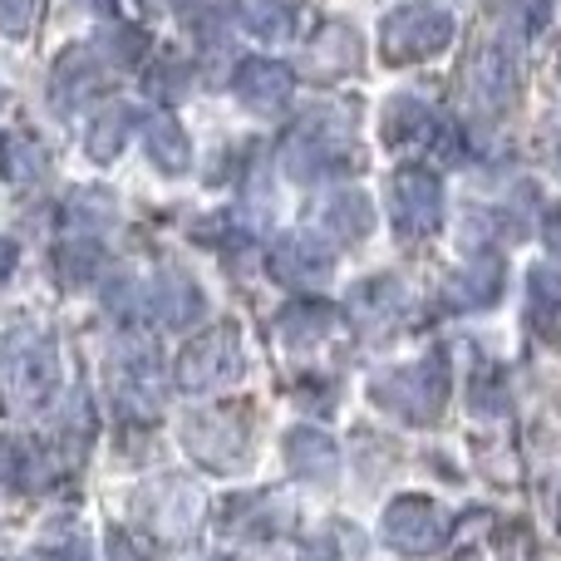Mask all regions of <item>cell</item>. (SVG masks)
<instances>
[{"instance_id":"6da1fadb","label":"cell","mask_w":561,"mask_h":561,"mask_svg":"<svg viewBox=\"0 0 561 561\" xmlns=\"http://www.w3.org/2000/svg\"><path fill=\"white\" fill-rule=\"evenodd\" d=\"M59 350L39 330H10L0 350V394L10 414H35L59 394Z\"/></svg>"},{"instance_id":"7a4b0ae2","label":"cell","mask_w":561,"mask_h":561,"mask_svg":"<svg viewBox=\"0 0 561 561\" xmlns=\"http://www.w3.org/2000/svg\"><path fill=\"white\" fill-rule=\"evenodd\" d=\"M369 399L385 404L389 414L399 419H414V424H434L438 409L448 399V359L438 355H424L419 365H399V369H379L369 379Z\"/></svg>"},{"instance_id":"3957f363","label":"cell","mask_w":561,"mask_h":561,"mask_svg":"<svg viewBox=\"0 0 561 561\" xmlns=\"http://www.w3.org/2000/svg\"><path fill=\"white\" fill-rule=\"evenodd\" d=\"M454 45V15L438 5H399L389 10L385 30H379V49L389 65H414V59H434Z\"/></svg>"},{"instance_id":"277c9868","label":"cell","mask_w":561,"mask_h":561,"mask_svg":"<svg viewBox=\"0 0 561 561\" xmlns=\"http://www.w3.org/2000/svg\"><path fill=\"white\" fill-rule=\"evenodd\" d=\"M237 375H242V345H237V330H227V325L193 340L173 365V379L183 394H203V389L232 385Z\"/></svg>"},{"instance_id":"5b68a950","label":"cell","mask_w":561,"mask_h":561,"mask_svg":"<svg viewBox=\"0 0 561 561\" xmlns=\"http://www.w3.org/2000/svg\"><path fill=\"white\" fill-rule=\"evenodd\" d=\"M389 207L399 237H428L444 222V183L428 168H399L389 183Z\"/></svg>"},{"instance_id":"8992f818","label":"cell","mask_w":561,"mask_h":561,"mask_svg":"<svg viewBox=\"0 0 561 561\" xmlns=\"http://www.w3.org/2000/svg\"><path fill=\"white\" fill-rule=\"evenodd\" d=\"M444 533H448L444 513H438L428 497H419V493H404V497H394V503L385 507V542L394 547V552H404V557L438 552V547H444Z\"/></svg>"},{"instance_id":"52a82bcc","label":"cell","mask_w":561,"mask_h":561,"mask_svg":"<svg viewBox=\"0 0 561 561\" xmlns=\"http://www.w3.org/2000/svg\"><path fill=\"white\" fill-rule=\"evenodd\" d=\"M183 448L197 458L203 468H237L247 454V424H237V414H193L183 424Z\"/></svg>"},{"instance_id":"ba28073f","label":"cell","mask_w":561,"mask_h":561,"mask_svg":"<svg viewBox=\"0 0 561 561\" xmlns=\"http://www.w3.org/2000/svg\"><path fill=\"white\" fill-rule=\"evenodd\" d=\"M463 89H468V99H473V108L497 114V108H507L517 94V59L507 55L503 45H478V55L468 59V69H463Z\"/></svg>"},{"instance_id":"9c48e42d","label":"cell","mask_w":561,"mask_h":561,"mask_svg":"<svg viewBox=\"0 0 561 561\" xmlns=\"http://www.w3.org/2000/svg\"><path fill=\"white\" fill-rule=\"evenodd\" d=\"M99 89H104V59L84 45H69L49 69V99L59 114H75L79 104L99 99Z\"/></svg>"},{"instance_id":"30bf717a","label":"cell","mask_w":561,"mask_h":561,"mask_svg":"<svg viewBox=\"0 0 561 561\" xmlns=\"http://www.w3.org/2000/svg\"><path fill=\"white\" fill-rule=\"evenodd\" d=\"M316 227L325 232V242H335V247L365 242L369 227H375V207H369L365 193H355V187H340V193H330L325 203L316 207Z\"/></svg>"},{"instance_id":"8fae6325","label":"cell","mask_w":561,"mask_h":561,"mask_svg":"<svg viewBox=\"0 0 561 561\" xmlns=\"http://www.w3.org/2000/svg\"><path fill=\"white\" fill-rule=\"evenodd\" d=\"M232 89L247 108H256V114H276V108L290 99V89H296V75H290L280 59H247V65L237 69Z\"/></svg>"},{"instance_id":"7c38bea8","label":"cell","mask_w":561,"mask_h":561,"mask_svg":"<svg viewBox=\"0 0 561 561\" xmlns=\"http://www.w3.org/2000/svg\"><path fill=\"white\" fill-rule=\"evenodd\" d=\"M266 262H272L276 280H286V286L300 290V286H320V280L330 276V266H335V256H330L316 237H280Z\"/></svg>"},{"instance_id":"4fadbf2b","label":"cell","mask_w":561,"mask_h":561,"mask_svg":"<svg viewBox=\"0 0 561 561\" xmlns=\"http://www.w3.org/2000/svg\"><path fill=\"white\" fill-rule=\"evenodd\" d=\"M153 497L158 503H148V523H153V533L163 542H183V537L197 533V523H203V493L197 488L163 483Z\"/></svg>"},{"instance_id":"5bb4252c","label":"cell","mask_w":561,"mask_h":561,"mask_svg":"<svg viewBox=\"0 0 561 561\" xmlns=\"http://www.w3.org/2000/svg\"><path fill=\"white\" fill-rule=\"evenodd\" d=\"M280 448H286L290 473L306 478V483H330V478L340 473V448H335V438L320 434V428H310V424L290 428Z\"/></svg>"},{"instance_id":"9a60e30c","label":"cell","mask_w":561,"mask_h":561,"mask_svg":"<svg viewBox=\"0 0 561 561\" xmlns=\"http://www.w3.org/2000/svg\"><path fill=\"white\" fill-rule=\"evenodd\" d=\"M138 138H144L148 158H153V168H163V173H187V163H193V144H187L183 124H178L168 108H153V114L138 118Z\"/></svg>"},{"instance_id":"2e32d148","label":"cell","mask_w":561,"mask_h":561,"mask_svg":"<svg viewBox=\"0 0 561 561\" xmlns=\"http://www.w3.org/2000/svg\"><path fill=\"white\" fill-rule=\"evenodd\" d=\"M503 280H507L503 256L483 252V256H473V262H468L454 280H448V300H454L458 310H483V306H493V300L503 296Z\"/></svg>"},{"instance_id":"e0dca14e","label":"cell","mask_w":561,"mask_h":561,"mask_svg":"<svg viewBox=\"0 0 561 561\" xmlns=\"http://www.w3.org/2000/svg\"><path fill=\"white\" fill-rule=\"evenodd\" d=\"M359 65V35L350 25H325L306 49V69L316 79H345Z\"/></svg>"},{"instance_id":"ac0fdd59","label":"cell","mask_w":561,"mask_h":561,"mask_svg":"<svg viewBox=\"0 0 561 561\" xmlns=\"http://www.w3.org/2000/svg\"><path fill=\"white\" fill-rule=\"evenodd\" d=\"M438 134V118L428 108V99L419 94H394L385 108V144L404 148V144H428Z\"/></svg>"},{"instance_id":"d6986e66","label":"cell","mask_w":561,"mask_h":561,"mask_svg":"<svg viewBox=\"0 0 561 561\" xmlns=\"http://www.w3.org/2000/svg\"><path fill=\"white\" fill-rule=\"evenodd\" d=\"M0 173H5V183H15V187L39 183V178L49 173L45 144H39L30 128H10V134H0Z\"/></svg>"},{"instance_id":"ffe728a7","label":"cell","mask_w":561,"mask_h":561,"mask_svg":"<svg viewBox=\"0 0 561 561\" xmlns=\"http://www.w3.org/2000/svg\"><path fill=\"white\" fill-rule=\"evenodd\" d=\"M335 325H340V316H335V306H330V300H296V306H286V310H280V320H276L280 340H286L290 350L320 345V340H325Z\"/></svg>"},{"instance_id":"44dd1931","label":"cell","mask_w":561,"mask_h":561,"mask_svg":"<svg viewBox=\"0 0 561 561\" xmlns=\"http://www.w3.org/2000/svg\"><path fill=\"white\" fill-rule=\"evenodd\" d=\"M153 306H158V320H163L168 330H187L197 316H203V290H197L193 276L168 272L153 290Z\"/></svg>"},{"instance_id":"7402d4cb","label":"cell","mask_w":561,"mask_h":561,"mask_svg":"<svg viewBox=\"0 0 561 561\" xmlns=\"http://www.w3.org/2000/svg\"><path fill=\"white\" fill-rule=\"evenodd\" d=\"M0 483L15 488V493H30V488L45 483V463H39V448L30 438H0Z\"/></svg>"},{"instance_id":"603a6c76","label":"cell","mask_w":561,"mask_h":561,"mask_svg":"<svg viewBox=\"0 0 561 561\" xmlns=\"http://www.w3.org/2000/svg\"><path fill=\"white\" fill-rule=\"evenodd\" d=\"M178 15L203 45H222L237 20V0H178Z\"/></svg>"},{"instance_id":"cb8c5ba5","label":"cell","mask_w":561,"mask_h":561,"mask_svg":"<svg viewBox=\"0 0 561 561\" xmlns=\"http://www.w3.org/2000/svg\"><path fill=\"white\" fill-rule=\"evenodd\" d=\"M237 15L256 39H290L296 30V10L286 0H237Z\"/></svg>"},{"instance_id":"d4e9b609","label":"cell","mask_w":561,"mask_h":561,"mask_svg":"<svg viewBox=\"0 0 561 561\" xmlns=\"http://www.w3.org/2000/svg\"><path fill=\"white\" fill-rule=\"evenodd\" d=\"M99 262H104L99 242H65V247H55V272H59L65 286H89V280L99 276Z\"/></svg>"},{"instance_id":"484cf974","label":"cell","mask_w":561,"mask_h":561,"mask_svg":"<svg viewBox=\"0 0 561 561\" xmlns=\"http://www.w3.org/2000/svg\"><path fill=\"white\" fill-rule=\"evenodd\" d=\"M124 134H128V114L118 104H104V108H99V118L89 124V158H99V163L118 158Z\"/></svg>"},{"instance_id":"4316f807","label":"cell","mask_w":561,"mask_h":561,"mask_svg":"<svg viewBox=\"0 0 561 561\" xmlns=\"http://www.w3.org/2000/svg\"><path fill=\"white\" fill-rule=\"evenodd\" d=\"M527 310H533L537 325H547V320L561 310V272L557 266H533V276H527Z\"/></svg>"},{"instance_id":"83f0119b","label":"cell","mask_w":561,"mask_h":561,"mask_svg":"<svg viewBox=\"0 0 561 561\" xmlns=\"http://www.w3.org/2000/svg\"><path fill=\"white\" fill-rule=\"evenodd\" d=\"M355 306L369 310V316H394V310L404 306V290H399V280H389V276L365 280V286H355Z\"/></svg>"},{"instance_id":"f1b7e54d","label":"cell","mask_w":561,"mask_h":561,"mask_svg":"<svg viewBox=\"0 0 561 561\" xmlns=\"http://www.w3.org/2000/svg\"><path fill=\"white\" fill-rule=\"evenodd\" d=\"M148 89H153L158 99H173L187 89V65L178 55H163L153 69H148Z\"/></svg>"},{"instance_id":"f546056e","label":"cell","mask_w":561,"mask_h":561,"mask_svg":"<svg viewBox=\"0 0 561 561\" xmlns=\"http://www.w3.org/2000/svg\"><path fill=\"white\" fill-rule=\"evenodd\" d=\"M35 10H39V0H0V35H10V39L30 35Z\"/></svg>"},{"instance_id":"4dcf8cb0","label":"cell","mask_w":561,"mask_h":561,"mask_svg":"<svg viewBox=\"0 0 561 561\" xmlns=\"http://www.w3.org/2000/svg\"><path fill=\"white\" fill-rule=\"evenodd\" d=\"M104 557L108 561H148V552L124 533V527H108L104 533Z\"/></svg>"},{"instance_id":"1f68e13d","label":"cell","mask_w":561,"mask_h":561,"mask_svg":"<svg viewBox=\"0 0 561 561\" xmlns=\"http://www.w3.org/2000/svg\"><path fill=\"white\" fill-rule=\"evenodd\" d=\"M108 49H114V59H124V65H138L148 39H144V30H114V35H108Z\"/></svg>"},{"instance_id":"d6a6232c","label":"cell","mask_w":561,"mask_h":561,"mask_svg":"<svg viewBox=\"0 0 561 561\" xmlns=\"http://www.w3.org/2000/svg\"><path fill=\"white\" fill-rule=\"evenodd\" d=\"M542 242L561 256V207H552V213H547V222H542Z\"/></svg>"},{"instance_id":"836d02e7","label":"cell","mask_w":561,"mask_h":561,"mask_svg":"<svg viewBox=\"0 0 561 561\" xmlns=\"http://www.w3.org/2000/svg\"><path fill=\"white\" fill-rule=\"evenodd\" d=\"M15 262H20L15 242H5V237H0V286H5V280H10V272H15Z\"/></svg>"},{"instance_id":"e575fe53","label":"cell","mask_w":561,"mask_h":561,"mask_svg":"<svg viewBox=\"0 0 561 561\" xmlns=\"http://www.w3.org/2000/svg\"><path fill=\"white\" fill-rule=\"evenodd\" d=\"M89 5H94L99 15H114V0H89Z\"/></svg>"},{"instance_id":"d590c367","label":"cell","mask_w":561,"mask_h":561,"mask_svg":"<svg viewBox=\"0 0 561 561\" xmlns=\"http://www.w3.org/2000/svg\"><path fill=\"white\" fill-rule=\"evenodd\" d=\"M138 10H163V0H134Z\"/></svg>"}]
</instances>
